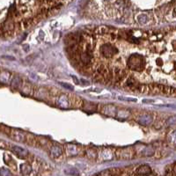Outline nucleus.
Here are the masks:
<instances>
[{
	"label": "nucleus",
	"mask_w": 176,
	"mask_h": 176,
	"mask_svg": "<svg viewBox=\"0 0 176 176\" xmlns=\"http://www.w3.org/2000/svg\"><path fill=\"white\" fill-rule=\"evenodd\" d=\"M62 1L65 0H35V3L39 4H46L49 5L50 9H54L62 5Z\"/></svg>",
	"instance_id": "1"
},
{
	"label": "nucleus",
	"mask_w": 176,
	"mask_h": 176,
	"mask_svg": "<svg viewBox=\"0 0 176 176\" xmlns=\"http://www.w3.org/2000/svg\"><path fill=\"white\" fill-rule=\"evenodd\" d=\"M137 175H149L151 174V168L147 166H142L141 167L137 168Z\"/></svg>",
	"instance_id": "4"
},
{
	"label": "nucleus",
	"mask_w": 176,
	"mask_h": 176,
	"mask_svg": "<svg viewBox=\"0 0 176 176\" xmlns=\"http://www.w3.org/2000/svg\"><path fill=\"white\" fill-rule=\"evenodd\" d=\"M172 170H173V175H176V163L172 167Z\"/></svg>",
	"instance_id": "6"
},
{
	"label": "nucleus",
	"mask_w": 176,
	"mask_h": 176,
	"mask_svg": "<svg viewBox=\"0 0 176 176\" xmlns=\"http://www.w3.org/2000/svg\"><path fill=\"white\" fill-rule=\"evenodd\" d=\"M12 151H13V152L16 154V155H18L19 157H20V158H26L27 156H28V152L26 151V150H24V149H22V148H20V147H17V146H13L12 147Z\"/></svg>",
	"instance_id": "3"
},
{
	"label": "nucleus",
	"mask_w": 176,
	"mask_h": 176,
	"mask_svg": "<svg viewBox=\"0 0 176 176\" xmlns=\"http://www.w3.org/2000/svg\"><path fill=\"white\" fill-rule=\"evenodd\" d=\"M97 72L99 73V74H100V75H102V76H106L108 72L107 71V68H106V66L105 65H103V64H101V65H100L99 66V68H98V70H97Z\"/></svg>",
	"instance_id": "5"
},
{
	"label": "nucleus",
	"mask_w": 176,
	"mask_h": 176,
	"mask_svg": "<svg viewBox=\"0 0 176 176\" xmlns=\"http://www.w3.org/2000/svg\"><path fill=\"white\" fill-rule=\"evenodd\" d=\"M114 50V47L112 45H109V44H107V45H104L102 48H101V52L103 53V55L105 57H108V54L109 53V57L113 56L115 54V52L113 51Z\"/></svg>",
	"instance_id": "2"
}]
</instances>
